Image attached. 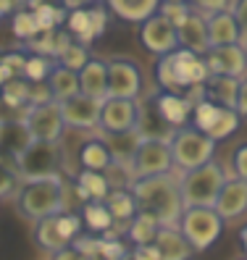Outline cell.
I'll list each match as a JSON object with an SVG mask.
<instances>
[{
	"mask_svg": "<svg viewBox=\"0 0 247 260\" xmlns=\"http://www.w3.org/2000/svg\"><path fill=\"white\" fill-rule=\"evenodd\" d=\"M231 13H234V19L239 21L242 42H247V0H234V3H231ZM242 42H239V45H242Z\"/></svg>",
	"mask_w": 247,
	"mask_h": 260,
	"instance_id": "cell-45",
	"label": "cell"
},
{
	"mask_svg": "<svg viewBox=\"0 0 247 260\" xmlns=\"http://www.w3.org/2000/svg\"><path fill=\"white\" fill-rule=\"evenodd\" d=\"M11 29H13V35L19 37L21 45H26L29 40H35L40 35V26H37V19H35V11L32 8H16L11 13Z\"/></svg>",
	"mask_w": 247,
	"mask_h": 260,
	"instance_id": "cell-32",
	"label": "cell"
},
{
	"mask_svg": "<svg viewBox=\"0 0 247 260\" xmlns=\"http://www.w3.org/2000/svg\"><path fill=\"white\" fill-rule=\"evenodd\" d=\"M82 223L87 232L92 234H105V232H111V229L116 226L113 216H111V210H108V205L103 200H92V203H84L82 205Z\"/></svg>",
	"mask_w": 247,
	"mask_h": 260,
	"instance_id": "cell-29",
	"label": "cell"
},
{
	"mask_svg": "<svg viewBox=\"0 0 247 260\" xmlns=\"http://www.w3.org/2000/svg\"><path fill=\"white\" fill-rule=\"evenodd\" d=\"M105 6L121 21L142 24L145 19L152 16V13H158L161 0H105Z\"/></svg>",
	"mask_w": 247,
	"mask_h": 260,
	"instance_id": "cell-23",
	"label": "cell"
},
{
	"mask_svg": "<svg viewBox=\"0 0 247 260\" xmlns=\"http://www.w3.org/2000/svg\"><path fill=\"white\" fill-rule=\"evenodd\" d=\"M129 260H161L156 244H134L129 250Z\"/></svg>",
	"mask_w": 247,
	"mask_h": 260,
	"instance_id": "cell-46",
	"label": "cell"
},
{
	"mask_svg": "<svg viewBox=\"0 0 247 260\" xmlns=\"http://www.w3.org/2000/svg\"><path fill=\"white\" fill-rule=\"evenodd\" d=\"M166 171H174L168 137H142L129 160V176L145 179V176H156Z\"/></svg>",
	"mask_w": 247,
	"mask_h": 260,
	"instance_id": "cell-7",
	"label": "cell"
},
{
	"mask_svg": "<svg viewBox=\"0 0 247 260\" xmlns=\"http://www.w3.org/2000/svg\"><path fill=\"white\" fill-rule=\"evenodd\" d=\"M108 205V210H111V216L116 223H123L127 226L134 216H137V200L129 187H111V192H108V197L103 200Z\"/></svg>",
	"mask_w": 247,
	"mask_h": 260,
	"instance_id": "cell-26",
	"label": "cell"
},
{
	"mask_svg": "<svg viewBox=\"0 0 247 260\" xmlns=\"http://www.w3.org/2000/svg\"><path fill=\"white\" fill-rule=\"evenodd\" d=\"M50 100H53V92L48 82H29V105H42Z\"/></svg>",
	"mask_w": 247,
	"mask_h": 260,
	"instance_id": "cell-43",
	"label": "cell"
},
{
	"mask_svg": "<svg viewBox=\"0 0 247 260\" xmlns=\"http://www.w3.org/2000/svg\"><path fill=\"white\" fill-rule=\"evenodd\" d=\"M137 208L152 213L163 226H176L179 216L184 210L181 203V189H179V171H166L145 179H132L129 184Z\"/></svg>",
	"mask_w": 247,
	"mask_h": 260,
	"instance_id": "cell-1",
	"label": "cell"
},
{
	"mask_svg": "<svg viewBox=\"0 0 247 260\" xmlns=\"http://www.w3.org/2000/svg\"><path fill=\"white\" fill-rule=\"evenodd\" d=\"M237 113L247 118V74L239 79V92H237Z\"/></svg>",
	"mask_w": 247,
	"mask_h": 260,
	"instance_id": "cell-47",
	"label": "cell"
},
{
	"mask_svg": "<svg viewBox=\"0 0 247 260\" xmlns=\"http://www.w3.org/2000/svg\"><path fill=\"white\" fill-rule=\"evenodd\" d=\"M0 103H3L8 111L24 113V108L29 105V82L24 79V76L8 79L3 87H0Z\"/></svg>",
	"mask_w": 247,
	"mask_h": 260,
	"instance_id": "cell-31",
	"label": "cell"
},
{
	"mask_svg": "<svg viewBox=\"0 0 247 260\" xmlns=\"http://www.w3.org/2000/svg\"><path fill=\"white\" fill-rule=\"evenodd\" d=\"M26 50H8V53H0V74L3 79H16V76H24V66H26Z\"/></svg>",
	"mask_w": 247,
	"mask_h": 260,
	"instance_id": "cell-36",
	"label": "cell"
},
{
	"mask_svg": "<svg viewBox=\"0 0 247 260\" xmlns=\"http://www.w3.org/2000/svg\"><path fill=\"white\" fill-rule=\"evenodd\" d=\"M50 260H84V257H82V252L76 250L74 244H66V247H60L58 252H53Z\"/></svg>",
	"mask_w": 247,
	"mask_h": 260,
	"instance_id": "cell-48",
	"label": "cell"
},
{
	"mask_svg": "<svg viewBox=\"0 0 247 260\" xmlns=\"http://www.w3.org/2000/svg\"><path fill=\"white\" fill-rule=\"evenodd\" d=\"M108 192H111V181H108V174H103V171H87V168H82L74 176V194L82 205L92 203V200H105Z\"/></svg>",
	"mask_w": 247,
	"mask_h": 260,
	"instance_id": "cell-21",
	"label": "cell"
},
{
	"mask_svg": "<svg viewBox=\"0 0 247 260\" xmlns=\"http://www.w3.org/2000/svg\"><path fill=\"white\" fill-rule=\"evenodd\" d=\"M13 168L21 181L29 179H48V176H60L64 168V155H60L58 142H40L32 140L19 155H13Z\"/></svg>",
	"mask_w": 247,
	"mask_h": 260,
	"instance_id": "cell-6",
	"label": "cell"
},
{
	"mask_svg": "<svg viewBox=\"0 0 247 260\" xmlns=\"http://www.w3.org/2000/svg\"><path fill=\"white\" fill-rule=\"evenodd\" d=\"M66 32L76 40V42H82V45H89L92 40V29H89V8H74L66 13Z\"/></svg>",
	"mask_w": 247,
	"mask_h": 260,
	"instance_id": "cell-34",
	"label": "cell"
},
{
	"mask_svg": "<svg viewBox=\"0 0 247 260\" xmlns=\"http://www.w3.org/2000/svg\"><path fill=\"white\" fill-rule=\"evenodd\" d=\"M234 260H247V257H244V255H239V257H234Z\"/></svg>",
	"mask_w": 247,
	"mask_h": 260,
	"instance_id": "cell-54",
	"label": "cell"
},
{
	"mask_svg": "<svg viewBox=\"0 0 247 260\" xmlns=\"http://www.w3.org/2000/svg\"><path fill=\"white\" fill-rule=\"evenodd\" d=\"M84 260H105V257H84Z\"/></svg>",
	"mask_w": 247,
	"mask_h": 260,
	"instance_id": "cell-52",
	"label": "cell"
},
{
	"mask_svg": "<svg viewBox=\"0 0 247 260\" xmlns=\"http://www.w3.org/2000/svg\"><path fill=\"white\" fill-rule=\"evenodd\" d=\"M168 145H171V160H174V168L181 174V171H190V168H197V166H205L208 160L215 158V140L205 132L195 129L192 124H184L179 129H171L168 134Z\"/></svg>",
	"mask_w": 247,
	"mask_h": 260,
	"instance_id": "cell-3",
	"label": "cell"
},
{
	"mask_svg": "<svg viewBox=\"0 0 247 260\" xmlns=\"http://www.w3.org/2000/svg\"><path fill=\"white\" fill-rule=\"evenodd\" d=\"M89 29H92V37H103L105 29H108V6L103 8L100 3L89 6Z\"/></svg>",
	"mask_w": 247,
	"mask_h": 260,
	"instance_id": "cell-39",
	"label": "cell"
},
{
	"mask_svg": "<svg viewBox=\"0 0 247 260\" xmlns=\"http://www.w3.org/2000/svg\"><path fill=\"white\" fill-rule=\"evenodd\" d=\"M239 124H242V116L237 113V108H224L221 105V111H219V116H215L213 126L208 129V137L215 140V142L229 140V137L239 129Z\"/></svg>",
	"mask_w": 247,
	"mask_h": 260,
	"instance_id": "cell-33",
	"label": "cell"
},
{
	"mask_svg": "<svg viewBox=\"0 0 247 260\" xmlns=\"http://www.w3.org/2000/svg\"><path fill=\"white\" fill-rule=\"evenodd\" d=\"M21 124L26 126L29 137L40 142H60L66 134V121L60 113V103L50 100L42 105H26L21 113Z\"/></svg>",
	"mask_w": 247,
	"mask_h": 260,
	"instance_id": "cell-8",
	"label": "cell"
},
{
	"mask_svg": "<svg viewBox=\"0 0 247 260\" xmlns=\"http://www.w3.org/2000/svg\"><path fill=\"white\" fill-rule=\"evenodd\" d=\"M111 260H129V255L127 257H111Z\"/></svg>",
	"mask_w": 247,
	"mask_h": 260,
	"instance_id": "cell-53",
	"label": "cell"
},
{
	"mask_svg": "<svg viewBox=\"0 0 247 260\" xmlns=\"http://www.w3.org/2000/svg\"><path fill=\"white\" fill-rule=\"evenodd\" d=\"M111 166H113V152L103 137H89V140L79 145V168L108 174Z\"/></svg>",
	"mask_w": 247,
	"mask_h": 260,
	"instance_id": "cell-22",
	"label": "cell"
},
{
	"mask_svg": "<svg viewBox=\"0 0 247 260\" xmlns=\"http://www.w3.org/2000/svg\"><path fill=\"white\" fill-rule=\"evenodd\" d=\"M89 58H92V55H89V50H87V45L71 40V42H69V48L58 55V63H60V66H66V69H71V71H82Z\"/></svg>",
	"mask_w": 247,
	"mask_h": 260,
	"instance_id": "cell-37",
	"label": "cell"
},
{
	"mask_svg": "<svg viewBox=\"0 0 247 260\" xmlns=\"http://www.w3.org/2000/svg\"><path fill=\"white\" fill-rule=\"evenodd\" d=\"M108 63V98H129L137 100L142 89V71L129 55H111Z\"/></svg>",
	"mask_w": 247,
	"mask_h": 260,
	"instance_id": "cell-10",
	"label": "cell"
},
{
	"mask_svg": "<svg viewBox=\"0 0 247 260\" xmlns=\"http://www.w3.org/2000/svg\"><path fill=\"white\" fill-rule=\"evenodd\" d=\"M229 8V0H195V11H200L203 16H210V13H219Z\"/></svg>",
	"mask_w": 247,
	"mask_h": 260,
	"instance_id": "cell-44",
	"label": "cell"
},
{
	"mask_svg": "<svg viewBox=\"0 0 247 260\" xmlns=\"http://www.w3.org/2000/svg\"><path fill=\"white\" fill-rule=\"evenodd\" d=\"M140 45L156 58H161L166 53H174L179 48L176 26L166 16H161V13H152L150 19H145L140 24Z\"/></svg>",
	"mask_w": 247,
	"mask_h": 260,
	"instance_id": "cell-11",
	"label": "cell"
},
{
	"mask_svg": "<svg viewBox=\"0 0 247 260\" xmlns=\"http://www.w3.org/2000/svg\"><path fill=\"white\" fill-rule=\"evenodd\" d=\"M242 45H244V50H247V42H242Z\"/></svg>",
	"mask_w": 247,
	"mask_h": 260,
	"instance_id": "cell-56",
	"label": "cell"
},
{
	"mask_svg": "<svg viewBox=\"0 0 247 260\" xmlns=\"http://www.w3.org/2000/svg\"><path fill=\"white\" fill-rule=\"evenodd\" d=\"M69 192L71 187L64 181V176H48V179H29L21 181L19 194H16V210L26 221H40L55 216L69 208Z\"/></svg>",
	"mask_w": 247,
	"mask_h": 260,
	"instance_id": "cell-2",
	"label": "cell"
},
{
	"mask_svg": "<svg viewBox=\"0 0 247 260\" xmlns=\"http://www.w3.org/2000/svg\"><path fill=\"white\" fill-rule=\"evenodd\" d=\"M19 174L16 168H13V163H6L3 158H0V200H8V197L19 194Z\"/></svg>",
	"mask_w": 247,
	"mask_h": 260,
	"instance_id": "cell-38",
	"label": "cell"
},
{
	"mask_svg": "<svg viewBox=\"0 0 247 260\" xmlns=\"http://www.w3.org/2000/svg\"><path fill=\"white\" fill-rule=\"evenodd\" d=\"M163 223L147 210H137V216L127 223V239L132 244H152Z\"/></svg>",
	"mask_w": 247,
	"mask_h": 260,
	"instance_id": "cell-28",
	"label": "cell"
},
{
	"mask_svg": "<svg viewBox=\"0 0 247 260\" xmlns=\"http://www.w3.org/2000/svg\"><path fill=\"white\" fill-rule=\"evenodd\" d=\"M152 244H156L161 260H195L197 255L179 226H161Z\"/></svg>",
	"mask_w": 247,
	"mask_h": 260,
	"instance_id": "cell-18",
	"label": "cell"
},
{
	"mask_svg": "<svg viewBox=\"0 0 247 260\" xmlns=\"http://www.w3.org/2000/svg\"><path fill=\"white\" fill-rule=\"evenodd\" d=\"M16 0H0V19H8L13 11H16Z\"/></svg>",
	"mask_w": 247,
	"mask_h": 260,
	"instance_id": "cell-50",
	"label": "cell"
},
{
	"mask_svg": "<svg viewBox=\"0 0 247 260\" xmlns=\"http://www.w3.org/2000/svg\"><path fill=\"white\" fill-rule=\"evenodd\" d=\"M171 63H174V71H176V79H179V87L181 92H187L190 87H200L208 82V63H205V55H197L187 48H176L171 53Z\"/></svg>",
	"mask_w": 247,
	"mask_h": 260,
	"instance_id": "cell-16",
	"label": "cell"
},
{
	"mask_svg": "<svg viewBox=\"0 0 247 260\" xmlns=\"http://www.w3.org/2000/svg\"><path fill=\"white\" fill-rule=\"evenodd\" d=\"M100 111H103V100L87 98L82 92L60 103V113H64L66 129H74V132L98 129L100 126Z\"/></svg>",
	"mask_w": 247,
	"mask_h": 260,
	"instance_id": "cell-12",
	"label": "cell"
},
{
	"mask_svg": "<svg viewBox=\"0 0 247 260\" xmlns=\"http://www.w3.org/2000/svg\"><path fill=\"white\" fill-rule=\"evenodd\" d=\"M190 11H192L190 3H161V8H158L161 16H166L174 26H179L184 19H187V13H190Z\"/></svg>",
	"mask_w": 247,
	"mask_h": 260,
	"instance_id": "cell-40",
	"label": "cell"
},
{
	"mask_svg": "<svg viewBox=\"0 0 247 260\" xmlns=\"http://www.w3.org/2000/svg\"><path fill=\"white\" fill-rule=\"evenodd\" d=\"M237 247H239V252L247 257V221L239 226V232H237Z\"/></svg>",
	"mask_w": 247,
	"mask_h": 260,
	"instance_id": "cell-49",
	"label": "cell"
},
{
	"mask_svg": "<svg viewBox=\"0 0 247 260\" xmlns=\"http://www.w3.org/2000/svg\"><path fill=\"white\" fill-rule=\"evenodd\" d=\"M79 89L82 95L105 100L108 98V63L105 58H89L79 71Z\"/></svg>",
	"mask_w": 247,
	"mask_h": 260,
	"instance_id": "cell-20",
	"label": "cell"
},
{
	"mask_svg": "<svg viewBox=\"0 0 247 260\" xmlns=\"http://www.w3.org/2000/svg\"><path fill=\"white\" fill-rule=\"evenodd\" d=\"M58 60L50 55H40V53H29L26 55V66H24V79L26 82H48L50 71L55 69Z\"/></svg>",
	"mask_w": 247,
	"mask_h": 260,
	"instance_id": "cell-35",
	"label": "cell"
},
{
	"mask_svg": "<svg viewBox=\"0 0 247 260\" xmlns=\"http://www.w3.org/2000/svg\"><path fill=\"white\" fill-rule=\"evenodd\" d=\"M24 48V45L19 42V37L13 35V29H11V21L6 19H0V53H8V50H19Z\"/></svg>",
	"mask_w": 247,
	"mask_h": 260,
	"instance_id": "cell-41",
	"label": "cell"
},
{
	"mask_svg": "<svg viewBox=\"0 0 247 260\" xmlns=\"http://www.w3.org/2000/svg\"><path fill=\"white\" fill-rule=\"evenodd\" d=\"M205 98L224 105V108H237V92H239V79L234 76H208V82L203 84Z\"/></svg>",
	"mask_w": 247,
	"mask_h": 260,
	"instance_id": "cell-24",
	"label": "cell"
},
{
	"mask_svg": "<svg viewBox=\"0 0 247 260\" xmlns=\"http://www.w3.org/2000/svg\"><path fill=\"white\" fill-rule=\"evenodd\" d=\"M152 111H156L161 124H166L168 129H179L184 124H190L192 103L187 100L184 92H168V89H161V92L152 98Z\"/></svg>",
	"mask_w": 247,
	"mask_h": 260,
	"instance_id": "cell-15",
	"label": "cell"
},
{
	"mask_svg": "<svg viewBox=\"0 0 247 260\" xmlns=\"http://www.w3.org/2000/svg\"><path fill=\"white\" fill-rule=\"evenodd\" d=\"M142 108L137 100L129 98H105L103 111H100V132L103 134H127V132H140Z\"/></svg>",
	"mask_w": 247,
	"mask_h": 260,
	"instance_id": "cell-9",
	"label": "cell"
},
{
	"mask_svg": "<svg viewBox=\"0 0 247 260\" xmlns=\"http://www.w3.org/2000/svg\"><path fill=\"white\" fill-rule=\"evenodd\" d=\"M205 63L213 76H234V79H242L247 74V50L239 42L210 48L205 53Z\"/></svg>",
	"mask_w": 247,
	"mask_h": 260,
	"instance_id": "cell-14",
	"label": "cell"
},
{
	"mask_svg": "<svg viewBox=\"0 0 247 260\" xmlns=\"http://www.w3.org/2000/svg\"><path fill=\"white\" fill-rule=\"evenodd\" d=\"M226 171L219 160H208L205 166L190 168V171L179 174V189H181V203L187 205H208L213 208L215 197H219L224 181H226Z\"/></svg>",
	"mask_w": 247,
	"mask_h": 260,
	"instance_id": "cell-4",
	"label": "cell"
},
{
	"mask_svg": "<svg viewBox=\"0 0 247 260\" xmlns=\"http://www.w3.org/2000/svg\"><path fill=\"white\" fill-rule=\"evenodd\" d=\"M181 234L195 247V252H208L224 234V218L215 213V208L208 205H187L179 216Z\"/></svg>",
	"mask_w": 247,
	"mask_h": 260,
	"instance_id": "cell-5",
	"label": "cell"
},
{
	"mask_svg": "<svg viewBox=\"0 0 247 260\" xmlns=\"http://www.w3.org/2000/svg\"><path fill=\"white\" fill-rule=\"evenodd\" d=\"M231 171H234V176L247 181V142L231 150Z\"/></svg>",
	"mask_w": 247,
	"mask_h": 260,
	"instance_id": "cell-42",
	"label": "cell"
},
{
	"mask_svg": "<svg viewBox=\"0 0 247 260\" xmlns=\"http://www.w3.org/2000/svg\"><path fill=\"white\" fill-rule=\"evenodd\" d=\"M48 84H50V92H53L55 103H64V100L82 92L79 89V71H71V69L60 66V63H55V69L50 71Z\"/></svg>",
	"mask_w": 247,
	"mask_h": 260,
	"instance_id": "cell-27",
	"label": "cell"
},
{
	"mask_svg": "<svg viewBox=\"0 0 247 260\" xmlns=\"http://www.w3.org/2000/svg\"><path fill=\"white\" fill-rule=\"evenodd\" d=\"M16 3H26V0H16Z\"/></svg>",
	"mask_w": 247,
	"mask_h": 260,
	"instance_id": "cell-55",
	"label": "cell"
},
{
	"mask_svg": "<svg viewBox=\"0 0 247 260\" xmlns=\"http://www.w3.org/2000/svg\"><path fill=\"white\" fill-rule=\"evenodd\" d=\"M29 142H32V137H29L26 126L21 124V118H11L6 124H0V147H6L11 152V160H13V155H19Z\"/></svg>",
	"mask_w": 247,
	"mask_h": 260,
	"instance_id": "cell-30",
	"label": "cell"
},
{
	"mask_svg": "<svg viewBox=\"0 0 247 260\" xmlns=\"http://www.w3.org/2000/svg\"><path fill=\"white\" fill-rule=\"evenodd\" d=\"M76 3H79V8H89V6H95L98 0H76Z\"/></svg>",
	"mask_w": 247,
	"mask_h": 260,
	"instance_id": "cell-51",
	"label": "cell"
},
{
	"mask_svg": "<svg viewBox=\"0 0 247 260\" xmlns=\"http://www.w3.org/2000/svg\"><path fill=\"white\" fill-rule=\"evenodd\" d=\"M213 208L224 218V223H234L244 218L247 216V181L239 176H226Z\"/></svg>",
	"mask_w": 247,
	"mask_h": 260,
	"instance_id": "cell-13",
	"label": "cell"
},
{
	"mask_svg": "<svg viewBox=\"0 0 247 260\" xmlns=\"http://www.w3.org/2000/svg\"><path fill=\"white\" fill-rule=\"evenodd\" d=\"M176 37H179V48H187L197 55H205L210 50V40H208V21L200 11H190L187 19L176 26Z\"/></svg>",
	"mask_w": 247,
	"mask_h": 260,
	"instance_id": "cell-17",
	"label": "cell"
},
{
	"mask_svg": "<svg viewBox=\"0 0 247 260\" xmlns=\"http://www.w3.org/2000/svg\"><path fill=\"white\" fill-rule=\"evenodd\" d=\"M58 216V213H55ZM55 216H48V218H40V221H35V232H32V239H35V244L40 250H45V252H58L60 247H66L69 244V239L60 234V229H58V218Z\"/></svg>",
	"mask_w": 247,
	"mask_h": 260,
	"instance_id": "cell-25",
	"label": "cell"
},
{
	"mask_svg": "<svg viewBox=\"0 0 247 260\" xmlns=\"http://www.w3.org/2000/svg\"><path fill=\"white\" fill-rule=\"evenodd\" d=\"M205 21H208L210 48L242 42V29H239V21L234 19V13H231V8L219 11V13H210V16H205Z\"/></svg>",
	"mask_w": 247,
	"mask_h": 260,
	"instance_id": "cell-19",
	"label": "cell"
}]
</instances>
